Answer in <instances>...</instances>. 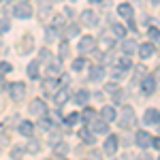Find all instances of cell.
<instances>
[{
    "mask_svg": "<svg viewBox=\"0 0 160 160\" xmlns=\"http://www.w3.org/2000/svg\"><path fill=\"white\" fill-rule=\"evenodd\" d=\"M137 124V115H135V109L132 107H124V111H122V115H120V126L122 128H132Z\"/></svg>",
    "mask_w": 160,
    "mask_h": 160,
    "instance_id": "obj_1",
    "label": "cell"
},
{
    "mask_svg": "<svg viewBox=\"0 0 160 160\" xmlns=\"http://www.w3.org/2000/svg\"><path fill=\"white\" fill-rule=\"evenodd\" d=\"M26 90H28V88H26L24 83H22V81H13V83H9V94H11V98L15 100V102L24 100Z\"/></svg>",
    "mask_w": 160,
    "mask_h": 160,
    "instance_id": "obj_2",
    "label": "cell"
},
{
    "mask_svg": "<svg viewBox=\"0 0 160 160\" xmlns=\"http://www.w3.org/2000/svg\"><path fill=\"white\" fill-rule=\"evenodd\" d=\"M17 49H19V53H22V56L30 53V51L34 49V37H32V34H24V37H22V41L17 43Z\"/></svg>",
    "mask_w": 160,
    "mask_h": 160,
    "instance_id": "obj_3",
    "label": "cell"
},
{
    "mask_svg": "<svg viewBox=\"0 0 160 160\" xmlns=\"http://www.w3.org/2000/svg\"><path fill=\"white\" fill-rule=\"evenodd\" d=\"M13 15L19 17V19H28V17L32 15V7H30L28 2H17L15 9H13Z\"/></svg>",
    "mask_w": 160,
    "mask_h": 160,
    "instance_id": "obj_4",
    "label": "cell"
},
{
    "mask_svg": "<svg viewBox=\"0 0 160 160\" xmlns=\"http://www.w3.org/2000/svg\"><path fill=\"white\" fill-rule=\"evenodd\" d=\"M79 22H81L83 26L94 28V26H98V15H96L94 11H90V9H88V11H83L81 15H79Z\"/></svg>",
    "mask_w": 160,
    "mask_h": 160,
    "instance_id": "obj_5",
    "label": "cell"
},
{
    "mask_svg": "<svg viewBox=\"0 0 160 160\" xmlns=\"http://www.w3.org/2000/svg\"><path fill=\"white\" fill-rule=\"evenodd\" d=\"M90 130L96 135H107L109 132V122L107 120H92L90 122Z\"/></svg>",
    "mask_w": 160,
    "mask_h": 160,
    "instance_id": "obj_6",
    "label": "cell"
},
{
    "mask_svg": "<svg viewBox=\"0 0 160 160\" xmlns=\"http://www.w3.org/2000/svg\"><path fill=\"white\" fill-rule=\"evenodd\" d=\"M152 139H154V137L149 135L148 130H139L135 135V141H137L139 148H149V145H152Z\"/></svg>",
    "mask_w": 160,
    "mask_h": 160,
    "instance_id": "obj_7",
    "label": "cell"
},
{
    "mask_svg": "<svg viewBox=\"0 0 160 160\" xmlns=\"http://www.w3.org/2000/svg\"><path fill=\"white\" fill-rule=\"evenodd\" d=\"M68 98H71V94H68L66 88H58V92H53V102H56V107H62Z\"/></svg>",
    "mask_w": 160,
    "mask_h": 160,
    "instance_id": "obj_8",
    "label": "cell"
},
{
    "mask_svg": "<svg viewBox=\"0 0 160 160\" xmlns=\"http://www.w3.org/2000/svg\"><path fill=\"white\" fill-rule=\"evenodd\" d=\"M94 47H96V38L81 37V41H79V51H81V53H88V51H92Z\"/></svg>",
    "mask_w": 160,
    "mask_h": 160,
    "instance_id": "obj_9",
    "label": "cell"
},
{
    "mask_svg": "<svg viewBox=\"0 0 160 160\" xmlns=\"http://www.w3.org/2000/svg\"><path fill=\"white\" fill-rule=\"evenodd\" d=\"M118 137L115 135H109L107 139H105V154H109V156H113L115 154V149H118Z\"/></svg>",
    "mask_w": 160,
    "mask_h": 160,
    "instance_id": "obj_10",
    "label": "cell"
},
{
    "mask_svg": "<svg viewBox=\"0 0 160 160\" xmlns=\"http://www.w3.org/2000/svg\"><path fill=\"white\" fill-rule=\"evenodd\" d=\"M141 90L145 94H154V90H156V77H143L141 79Z\"/></svg>",
    "mask_w": 160,
    "mask_h": 160,
    "instance_id": "obj_11",
    "label": "cell"
},
{
    "mask_svg": "<svg viewBox=\"0 0 160 160\" xmlns=\"http://www.w3.org/2000/svg\"><path fill=\"white\" fill-rule=\"evenodd\" d=\"M143 122H145V124H156V126H158V122H160V111L154 109V107H152V109H148V111H145V115H143Z\"/></svg>",
    "mask_w": 160,
    "mask_h": 160,
    "instance_id": "obj_12",
    "label": "cell"
},
{
    "mask_svg": "<svg viewBox=\"0 0 160 160\" xmlns=\"http://www.w3.org/2000/svg\"><path fill=\"white\" fill-rule=\"evenodd\" d=\"M137 51H139V56H141L143 60H148V58H152V56L156 53V47H154L152 43H143V45H141Z\"/></svg>",
    "mask_w": 160,
    "mask_h": 160,
    "instance_id": "obj_13",
    "label": "cell"
},
{
    "mask_svg": "<svg viewBox=\"0 0 160 160\" xmlns=\"http://www.w3.org/2000/svg\"><path fill=\"white\" fill-rule=\"evenodd\" d=\"M28 111L32 113V115H45V102L43 100H32L30 102V107H28Z\"/></svg>",
    "mask_w": 160,
    "mask_h": 160,
    "instance_id": "obj_14",
    "label": "cell"
},
{
    "mask_svg": "<svg viewBox=\"0 0 160 160\" xmlns=\"http://www.w3.org/2000/svg\"><path fill=\"white\" fill-rule=\"evenodd\" d=\"M38 75H41V62L32 60L28 64V77H30V79H38Z\"/></svg>",
    "mask_w": 160,
    "mask_h": 160,
    "instance_id": "obj_15",
    "label": "cell"
},
{
    "mask_svg": "<svg viewBox=\"0 0 160 160\" xmlns=\"http://www.w3.org/2000/svg\"><path fill=\"white\" fill-rule=\"evenodd\" d=\"M38 2V17H47L49 15V11H51V0H37Z\"/></svg>",
    "mask_w": 160,
    "mask_h": 160,
    "instance_id": "obj_16",
    "label": "cell"
},
{
    "mask_svg": "<svg viewBox=\"0 0 160 160\" xmlns=\"http://www.w3.org/2000/svg\"><path fill=\"white\" fill-rule=\"evenodd\" d=\"M122 49H124L126 56H135V51L139 49V47H137V43L132 41V38H126V41H124V45H122Z\"/></svg>",
    "mask_w": 160,
    "mask_h": 160,
    "instance_id": "obj_17",
    "label": "cell"
},
{
    "mask_svg": "<svg viewBox=\"0 0 160 160\" xmlns=\"http://www.w3.org/2000/svg\"><path fill=\"white\" fill-rule=\"evenodd\" d=\"M88 100H90V92H88V90H79V92L75 94V105H79V107H83Z\"/></svg>",
    "mask_w": 160,
    "mask_h": 160,
    "instance_id": "obj_18",
    "label": "cell"
},
{
    "mask_svg": "<svg viewBox=\"0 0 160 160\" xmlns=\"http://www.w3.org/2000/svg\"><path fill=\"white\" fill-rule=\"evenodd\" d=\"M43 88H45V92H47V94H53L60 86H58V79H53V77H51V79H43Z\"/></svg>",
    "mask_w": 160,
    "mask_h": 160,
    "instance_id": "obj_19",
    "label": "cell"
},
{
    "mask_svg": "<svg viewBox=\"0 0 160 160\" xmlns=\"http://www.w3.org/2000/svg\"><path fill=\"white\" fill-rule=\"evenodd\" d=\"M19 132L26 137H32V132H34V124L28 122V120H24V122H19Z\"/></svg>",
    "mask_w": 160,
    "mask_h": 160,
    "instance_id": "obj_20",
    "label": "cell"
},
{
    "mask_svg": "<svg viewBox=\"0 0 160 160\" xmlns=\"http://www.w3.org/2000/svg\"><path fill=\"white\" fill-rule=\"evenodd\" d=\"M118 13H120V17H124V19H130V17H132V7L124 2V4L118 7Z\"/></svg>",
    "mask_w": 160,
    "mask_h": 160,
    "instance_id": "obj_21",
    "label": "cell"
},
{
    "mask_svg": "<svg viewBox=\"0 0 160 160\" xmlns=\"http://www.w3.org/2000/svg\"><path fill=\"white\" fill-rule=\"evenodd\" d=\"M53 152H56V156H58V158H64V156H66V152H68V145H66L64 141H60V143H56V145H53Z\"/></svg>",
    "mask_w": 160,
    "mask_h": 160,
    "instance_id": "obj_22",
    "label": "cell"
},
{
    "mask_svg": "<svg viewBox=\"0 0 160 160\" xmlns=\"http://www.w3.org/2000/svg\"><path fill=\"white\" fill-rule=\"evenodd\" d=\"M47 73H49L51 77H58V75H60V60H49Z\"/></svg>",
    "mask_w": 160,
    "mask_h": 160,
    "instance_id": "obj_23",
    "label": "cell"
},
{
    "mask_svg": "<svg viewBox=\"0 0 160 160\" xmlns=\"http://www.w3.org/2000/svg\"><path fill=\"white\" fill-rule=\"evenodd\" d=\"M100 115H102V120H107V122H113V120H115V109H113V107H102Z\"/></svg>",
    "mask_w": 160,
    "mask_h": 160,
    "instance_id": "obj_24",
    "label": "cell"
},
{
    "mask_svg": "<svg viewBox=\"0 0 160 160\" xmlns=\"http://www.w3.org/2000/svg\"><path fill=\"white\" fill-rule=\"evenodd\" d=\"M102 75H105V68H102V66H94L92 73H90V79H92V81H100Z\"/></svg>",
    "mask_w": 160,
    "mask_h": 160,
    "instance_id": "obj_25",
    "label": "cell"
},
{
    "mask_svg": "<svg viewBox=\"0 0 160 160\" xmlns=\"http://www.w3.org/2000/svg\"><path fill=\"white\" fill-rule=\"evenodd\" d=\"M79 32H81V28H79L77 24H68V28H66V38L79 37Z\"/></svg>",
    "mask_w": 160,
    "mask_h": 160,
    "instance_id": "obj_26",
    "label": "cell"
},
{
    "mask_svg": "<svg viewBox=\"0 0 160 160\" xmlns=\"http://www.w3.org/2000/svg\"><path fill=\"white\" fill-rule=\"evenodd\" d=\"M45 38H47V41H58V28H56V26H49V28H47V30H45Z\"/></svg>",
    "mask_w": 160,
    "mask_h": 160,
    "instance_id": "obj_27",
    "label": "cell"
},
{
    "mask_svg": "<svg viewBox=\"0 0 160 160\" xmlns=\"http://www.w3.org/2000/svg\"><path fill=\"white\" fill-rule=\"evenodd\" d=\"M111 30H113V34H115V37H120V38L126 37V28H124L122 24H113V26H111Z\"/></svg>",
    "mask_w": 160,
    "mask_h": 160,
    "instance_id": "obj_28",
    "label": "cell"
},
{
    "mask_svg": "<svg viewBox=\"0 0 160 160\" xmlns=\"http://www.w3.org/2000/svg\"><path fill=\"white\" fill-rule=\"evenodd\" d=\"M26 152H30V154H37V152H41V143L38 141H28V145H26Z\"/></svg>",
    "mask_w": 160,
    "mask_h": 160,
    "instance_id": "obj_29",
    "label": "cell"
},
{
    "mask_svg": "<svg viewBox=\"0 0 160 160\" xmlns=\"http://www.w3.org/2000/svg\"><path fill=\"white\" fill-rule=\"evenodd\" d=\"M79 137H81L86 143H94V135L90 132V128H83V130H79Z\"/></svg>",
    "mask_w": 160,
    "mask_h": 160,
    "instance_id": "obj_30",
    "label": "cell"
},
{
    "mask_svg": "<svg viewBox=\"0 0 160 160\" xmlns=\"http://www.w3.org/2000/svg\"><path fill=\"white\" fill-rule=\"evenodd\" d=\"M60 141H62L60 132H58L56 128H49V143H51V145H56V143H60Z\"/></svg>",
    "mask_w": 160,
    "mask_h": 160,
    "instance_id": "obj_31",
    "label": "cell"
},
{
    "mask_svg": "<svg viewBox=\"0 0 160 160\" xmlns=\"http://www.w3.org/2000/svg\"><path fill=\"white\" fill-rule=\"evenodd\" d=\"M111 75H113V79H122L124 75H126V66H122V64H120V66H115V68L111 71Z\"/></svg>",
    "mask_w": 160,
    "mask_h": 160,
    "instance_id": "obj_32",
    "label": "cell"
},
{
    "mask_svg": "<svg viewBox=\"0 0 160 160\" xmlns=\"http://www.w3.org/2000/svg\"><path fill=\"white\" fill-rule=\"evenodd\" d=\"M11 71H13V66L9 64V62H0V79H2V77H7Z\"/></svg>",
    "mask_w": 160,
    "mask_h": 160,
    "instance_id": "obj_33",
    "label": "cell"
},
{
    "mask_svg": "<svg viewBox=\"0 0 160 160\" xmlns=\"http://www.w3.org/2000/svg\"><path fill=\"white\" fill-rule=\"evenodd\" d=\"M83 68H86V60L83 58H77L73 62V71H83Z\"/></svg>",
    "mask_w": 160,
    "mask_h": 160,
    "instance_id": "obj_34",
    "label": "cell"
},
{
    "mask_svg": "<svg viewBox=\"0 0 160 160\" xmlns=\"http://www.w3.org/2000/svg\"><path fill=\"white\" fill-rule=\"evenodd\" d=\"M94 118H96V113H94L92 109H86V111H83V122H86V124H90Z\"/></svg>",
    "mask_w": 160,
    "mask_h": 160,
    "instance_id": "obj_35",
    "label": "cell"
},
{
    "mask_svg": "<svg viewBox=\"0 0 160 160\" xmlns=\"http://www.w3.org/2000/svg\"><path fill=\"white\" fill-rule=\"evenodd\" d=\"M68 51H71L68 43H66V41H62V43H60V58H66V56H68Z\"/></svg>",
    "mask_w": 160,
    "mask_h": 160,
    "instance_id": "obj_36",
    "label": "cell"
},
{
    "mask_svg": "<svg viewBox=\"0 0 160 160\" xmlns=\"http://www.w3.org/2000/svg\"><path fill=\"white\" fill-rule=\"evenodd\" d=\"M77 120H79V115H77V113H71V115H66L64 124H66V126H75V124H77Z\"/></svg>",
    "mask_w": 160,
    "mask_h": 160,
    "instance_id": "obj_37",
    "label": "cell"
},
{
    "mask_svg": "<svg viewBox=\"0 0 160 160\" xmlns=\"http://www.w3.org/2000/svg\"><path fill=\"white\" fill-rule=\"evenodd\" d=\"M9 30H11L9 19H7V17H0V32H9Z\"/></svg>",
    "mask_w": 160,
    "mask_h": 160,
    "instance_id": "obj_38",
    "label": "cell"
},
{
    "mask_svg": "<svg viewBox=\"0 0 160 160\" xmlns=\"http://www.w3.org/2000/svg\"><path fill=\"white\" fill-rule=\"evenodd\" d=\"M148 37L154 38V41H160V30H158V28H149V30H148Z\"/></svg>",
    "mask_w": 160,
    "mask_h": 160,
    "instance_id": "obj_39",
    "label": "cell"
},
{
    "mask_svg": "<svg viewBox=\"0 0 160 160\" xmlns=\"http://www.w3.org/2000/svg\"><path fill=\"white\" fill-rule=\"evenodd\" d=\"M51 60V51L49 49H41V62H49Z\"/></svg>",
    "mask_w": 160,
    "mask_h": 160,
    "instance_id": "obj_40",
    "label": "cell"
},
{
    "mask_svg": "<svg viewBox=\"0 0 160 160\" xmlns=\"http://www.w3.org/2000/svg\"><path fill=\"white\" fill-rule=\"evenodd\" d=\"M38 126H41L43 130H49V128H51V122L47 120V118H43V120H38Z\"/></svg>",
    "mask_w": 160,
    "mask_h": 160,
    "instance_id": "obj_41",
    "label": "cell"
},
{
    "mask_svg": "<svg viewBox=\"0 0 160 160\" xmlns=\"http://www.w3.org/2000/svg\"><path fill=\"white\" fill-rule=\"evenodd\" d=\"M24 152H26L24 148H15V149H13V152H11V158H19V156H22Z\"/></svg>",
    "mask_w": 160,
    "mask_h": 160,
    "instance_id": "obj_42",
    "label": "cell"
},
{
    "mask_svg": "<svg viewBox=\"0 0 160 160\" xmlns=\"http://www.w3.org/2000/svg\"><path fill=\"white\" fill-rule=\"evenodd\" d=\"M105 90H107V92H109V94H113V96H115V94H118V90H120V88L115 86V83H109V86L105 88Z\"/></svg>",
    "mask_w": 160,
    "mask_h": 160,
    "instance_id": "obj_43",
    "label": "cell"
},
{
    "mask_svg": "<svg viewBox=\"0 0 160 160\" xmlns=\"http://www.w3.org/2000/svg\"><path fill=\"white\" fill-rule=\"evenodd\" d=\"M15 122H19V115H11L9 120H4V124H7V126H13Z\"/></svg>",
    "mask_w": 160,
    "mask_h": 160,
    "instance_id": "obj_44",
    "label": "cell"
},
{
    "mask_svg": "<svg viewBox=\"0 0 160 160\" xmlns=\"http://www.w3.org/2000/svg\"><path fill=\"white\" fill-rule=\"evenodd\" d=\"M135 71H137V77H139V79H141V77H145V75H143V73H145V68H143V66H137Z\"/></svg>",
    "mask_w": 160,
    "mask_h": 160,
    "instance_id": "obj_45",
    "label": "cell"
},
{
    "mask_svg": "<svg viewBox=\"0 0 160 160\" xmlns=\"http://www.w3.org/2000/svg\"><path fill=\"white\" fill-rule=\"evenodd\" d=\"M62 22H64V19H62L60 15H58V17H56V19H53V26H56V28H60V26H62Z\"/></svg>",
    "mask_w": 160,
    "mask_h": 160,
    "instance_id": "obj_46",
    "label": "cell"
},
{
    "mask_svg": "<svg viewBox=\"0 0 160 160\" xmlns=\"http://www.w3.org/2000/svg\"><path fill=\"white\" fill-rule=\"evenodd\" d=\"M152 148L160 149V137H158V139H152Z\"/></svg>",
    "mask_w": 160,
    "mask_h": 160,
    "instance_id": "obj_47",
    "label": "cell"
},
{
    "mask_svg": "<svg viewBox=\"0 0 160 160\" xmlns=\"http://www.w3.org/2000/svg\"><path fill=\"white\" fill-rule=\"evenodd\" d=\"M90 2H100V0H90Z\"/></svg>",
    "mask_w": 160,
    "mask_h": 160,
    "instance_id": "obj_48",
    "label": "cell"
},
{
    "mask_svg": "<svg viewBox=\"0 0 160 160\" xmlns=\"http://www.w3.org/2000/svg\"><path fill=\"white\" fill-rule=\"evenodd\" d=\"M19 2H28V0H19Z\"/></svg>",
    "mask_w": 160,
    "mask_h": 160,
    "instance_id": "obj_49",
    "label": "cell"
},
{
    "mask_svg": "<svg viewBox=\"0 0 160 160\" xmlns=\"http://www.w3.org/2000/svg\"><path fill=\"white\" fill-rule=\"evenodd\" d=\"M158 128H160V122H158Z\"/></svg>",
    "mask_w": 160,
    "mask_h": 160,
    "instance_id": "obj_50",
    "label": "cell"
},
{
    "mask_svg": "<svg viewBox=\"0 0 160 160\" xmlns=\"http://www.w3.org/2000/svg\"><path fill=\"white\" fill-rule=\"evenodd\" d=\"M0 2H4V0H0Z\"/></svg>",
    "mask_w": 160,
    "mask_h": 160,
    "instance_id": "obj_51",
    "label": "cell"
},
{
    "mask_svg": "<svg viewBox=\"0 0 160 160\" xmlns=\"http://www.w3.org/2000/svg\"><path fill=\"white\" fill-rule=\"evenodd\" d=\"M0 34H2V32H0Z\"/></svg>",
    "mask_w": 160,
    "mask_h": 160,
    "instance_id": "obj_52",
    "label": "cell"
}]
</instances>
